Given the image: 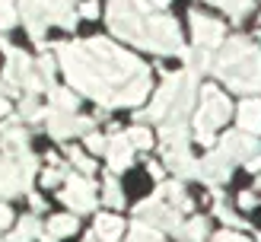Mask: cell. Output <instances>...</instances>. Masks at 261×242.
Returning <instances> with one entry per match:
<instances>
[{"label": "cell", "mask_w": 261, "mask_h": 242, "mask_svg": "<svg viewBox=\"0 0 261 242\" xmlns=\"http://www.w3.org/2000/svg\"><path fill=\"white\" fill-rule=\"evenodd\" d=\"M61 61H64L70 83L89 93L93 99H99L102 105H115L121 89L127 83H134L140 73H147L127 51L102 42V38L61 48Z\"/></svg>", "instance_id": "cell-1"}, {"label": "cell", "mask_w": 261, "mask_h": 242, "mask_svg": "<svg viewBox=\"0 0 261 242\" xmlns=\"http://www.w3.org/2000/svg\"><path fill=\"white\" fill-rule=\"evenodd\" d=\"M217 67L223 73V80L236 89H258L261 86V58H258V51H252V45L242 42V38L226 45Z\"/></svg>", "instance_id": "cell-2"}, {"label": "cell", "mask_w": 261, "mask_h": 242, "mask_svg": "<svg viewBox=\"0 0 261 242\" xmlns=\"http://www.w3.org/2000/svg\"><path fill=\"white\" fill-rule=\"evenodd\" d=\"M229 118V99L220 93L217 86H207L204 89V99H201V112L194 118V131H198L201 144H211V137L220 124H226Z\"/></svg>", "instance_id": "cell-3"}, {"label": "cell", "mask_w": 261, "mask_h": 242, "mask_svg": "<svg viewBox=\"0 0 261 242\" xmlns=\"http://www.w3.org/2000/svg\"><path fill=\"white\" fill-rule=\"evenodd\" d=\"M143 45L160 51V55H166V51H181V35H178V25L172 19H150L147 29H143Z\"/></svg>", "instance_id": "cell-4"}, {"label": "cell", "mask_w": 261, "mask_h": 242, "mask_svg": "<svg viewBox=\"0 0 261 242\" xmlns=\"http://www.w3.org/2000/svg\"><path fill=\"white\" fill-rule=\"evenodd\" d=\"M109 19H112V29L118 32L121 38H130V42L143 45V22L137 19V13L130 10V4H127V0H112Z\"/></svg>", "instance_id": "cell-5"}, {"label": "cell", "mask_w": 261, "mask_h": 242, "mask_svg": "<svg viewBox=\"0 0 261 242\" xmlns=\"http://www.w3.org/2000/svg\"><path fill=\"white\" fill-rule=\"evenodd\" d=\"M137 217L143 220V226H166V229H181L178 226V213L172 207H166L160 201V195L150 198L147 204H140L137 207Z\"/></svg>", "instance_id": "cell-6"}, {"label": "cell", "mask_w": 261, "mask_h": 242, "mask_svg": "<svg viewBox=\"0 0 261 242\" xmlns=\"http://www.w3.org/2000/svg\"><path fill=\"white\" fill-rule=\"evenodd\" d=\"M4 48H7V80L10 83H25V86H32V89H42V80L32 73L29 58H25L22 51L10 48V45H4Z\"/></svg>", "instance_id": "cell-7"}, {"label": "cell", "mask_w": 261, "mask_h": 242, "mask_svg": "<svg viewBox=\"0 0 261 242\" xmlns=\"http://www.w3.org/2000/svg\"><path fill=\"white\" fill-rule=\"evenodd\" d=\"M64 201H67L73 210H93V204H96L93 182H86L83 175H70L67 185H64Z\"/></svg>", "instance_id": "cell-8"}, {"label": "cell", "mask_w": 261, "mask_h": 242, "mask_svg": "<svg viewBox=\"0 0 261 242\" xmlns=\"http://www.w3.org/2000/svg\"><path fill=\"white\" fill-rule=\"evenodd\" d=\"M191 29H194V42L211 48V45H220V38H223V25L211 16H194L191 13Z\"/></svg>", "instance_id": "cell-9"}, {"label": "cell", "mask_w": 261, "mask_h": 242, "mask_svg": "<svg viewBox=\"0 0 261 242\" xmlns=\"http://www.w3.org/2000/svg\"><path fill=\"white\" fill-rule=\"evenodd\" d=\"M80 131H89L86 118H70L67 112L48 115V134L51 137H70V134H80Z\"/></svg>", "instance_id": "cell-10"}, {"label": "cell", "mask_w": 261, "mask_h": 242, "mask_svg": "<svg viewBox=\"0 0 261 242\" xmlns=\"http://www.w3.org/2000/svg\"><path fill=\"white\" fill-rule=\"evenodd\" d=\"M25 185L29 182H25V175L19 172V166L7 156H0V195H16Z\"/></svg>", "instance_id": "cell-11"}, {"label": "cell", "mask_w": 261, "mask_h": 242, "mask_svg": "<svg viewBox=\"0 0 261 242\" xmlns=\"http://www.w3.org/2000/svg\"><path fill=\"white\" fill-rule=\"evenodd\" d=\"M106 153H109V166H112L115 172H118V169H127L130 159H134V147L127 144V137H124V134L112 137L109 144H106Z\"/></svg>", "instance_id": "cell-12"}, {"label": "cell", "mask_w": 261, "mask_h": 242, "mask_svg": "<svg viewBox=\"0 0 261 242\" xmlns=\"http://www.w3.org/2000/svg\"><path fill=\"white\" fill-rule=\"evenodd\" d=\"M124 233V223H121V217H112V213H102L99 220H96V239L99 242H118Z\"/></svg>", "instance_id": "cell-13"}, {"label": "cell", "mask_w": 261, "mask_h": 242, "mask_svg": "<svg viewBox=\"0 0 261 242\" xmlns=\"http://www.w3.org/2000/svg\"><path fill=\"white\" fill-rule=\"evenodd\" d=\"M239 124L245 134H258L261 131V102L258 99H245L239 109Z\"/></svg>", "instance_id": "cell-14"}, {"label": "cell", "mask_w": 261, "mask_h": 242, "mask_svg": "<svg viewBox=\"0 0 261 242\" xmlns=\"http://www.w3.org/2000/svg\"><path fill=\"white\" fill-rule=\"evenodd\" d=\"M166 163L172 166L178 175H191L194 169H198V166H194V159L188 156L185 147H169V150H166Z\"/></svg>", "instance_id": "cell-15"}, {"label": "cell", "mask_w": 261, "mask_h": 242, "mask_svg": "<svg viewBox=\"0 0 261 242\" xmlns=\"http://www.w3.org/2000/svg\"><path fill=\"white\" fill-rule=\"evenodd\" d=\"M48 229H51V236H73V233H76V217H67V213L51 217V220H48Z\"/></svg>", "instance_id": "cell-16"}, {"label": "cell", "mask_w": 261, "mask_h": 242, "mask_svg": "<svg viewBox=\"0 0 261 242\" xmlns=\"http://www.w3.org/2000/svg\"><path fill=\"white\" fill-rule=\"evenodd\" d=\"M35 236H42V229H38V223L32 220V217H25V220L19 223V229L13 233L7 242H29V239H35Z\"/></svg>", "instance_id": "cell-17"}, {"label": "cell", "mask_w": 261, "mask_h": 242, "mask_svg": "<svg viewBox=\"0 0 261 242\" xmlns=\"http://www.w3.org/2000/svg\"><path fill=\"white\" fill-rule=\"evenodd\" d=\"M102 201H106L109 207H121V204H124V195H121L118 178H115V175H109V178H106V195H102Z\"/></svg>", "instance_id": "cell-18"}, {"label": "cell", "mask_w": 261, "mask_h": 242, "mask_svg": "<svg viewBox=\"0 0 261 242\" xmlns=\"http://www.w3.org/2000/svg\"><path fill=\"white\" fill-rule=\"evenodd\" d=\"M51 102H55L58 112H67V115L76 109V96L67 93V89H55V93H51Z\"/></svg>", "instance_id": "cell-19"}, {"label": "cell", "mask_w": 261, "mask_h": 242, "mask_svg": "<svg viewBox=\"0 0 261 242\" xmlns=\"http://www.w3.org/2000/svg\"><path fill=\"white\" fill-rule=\"evenodd\" d=\"M181 229H185V236H188L191 242H201V239H207V220H204V217H194V220H188V223L181 226Z\"/></svg>", "instance_id": "cell-20"}, {"label": "cell", "mask_w": 261, "mask_h": 242, "mask_svg": "<svg viewBox=\"0 0 261 242\" xmlns=\"http://www.w3.org/2000/svg\"><path fill=\"white\" fill-rule=\"evenodd\" d=\"M127 144L134 150H150L153 147V134L147 131V127H134V131L127 134Z\"/></svg>", "instance_id": "cell-21"}, {"label": "cell", "mask_w": 261, "mask_h": 242, "mask_svg": "<svg viewBox=\"0 0 261 242\" xmlns=\"http://www.w3.org/2000/svg\"><path fill=\"white\" fill-rule=\"evenodd\" d=\"M127 242H160V233H156L153 226H143V223H137L134 229H130Z\"/></svg>", "instance_id": "cell-22"}, {"label": "cell", "mask_w": 261, "mask_h": 242, "mask_svg": "<svg viewBox=\"0 0 261 242\" xmlns=\"http://www.w3.org/2000/svg\"><path fill=\"white\" fill-rule=\"evenodd\" d=\"M13 22H16V10H13L10 0H0V29H7Z\"/></svg>", "instance_id": "cell-23"}, {"label": "cell", "mask_w": 261, "mask_h": 242, "mask_svg": "<svg viewBox=\"0 0 261 242\" xmlns=\"http://www.w3.org/2000/svg\"><path fill=\"white\" fill-rule=\"evenodd\" d=\"M106 144H109L106 137H99V134H86V147L93 150V153H102V150H106Z\"/></svg>", "instance_id": "cell-24"}, {"label": "cell", "mask_w": 261, "mask_h": 242, "mask_svg": "<svg viewBox=\"0 0 261 242\" xmlns=\"http://www.w3.org/2000/svg\"><path fill=\"white\" fill-rule=\"evenodd\" d=\"M70 156H73V163H76V166H80V169H83V172H93V169H96V163H93V159H86V156H83V153H80V150H73V153H70Z\"/></svg>", "instance_id": "cell-25"}, {"label": "cell", "mask_w": 261, "mask_h": 242, "mask_svg": "<svg viewBox=\"0 0 261 242\" xmlns=\"http://www.w3.org/2000/svg\"><path fill=\"white\" fill-rule=\"evenodd\" d=\"M10 223H13V210L7 207V204H0V229L10 226Z\"/></svg>", "instance_id": "cell-26"}, {"label": "cell", "mask_w": 261, "mask_h": 242, "mask_svg": "<svg viewBox=\"0 0 261 242\" xmlns=\"http://www.w3.org/2000/svg\"><path fill=\"white\" fill-rule=\"evenodd\" d=\"M214 242H249L245 236H239V233H220Z\"/></svg>", "instance_id": "cell-27"}, {"label": "cell", "mask_w": 261, "mask_h": 242, "mask_svg": "<svg viewBox=\"0 0 261 242\" xmlns=\"http://www.w3.org/2000/svg\"><path fill=\"white\" fill-rule=\"evenodd\" d=\"M58 178H61L58 169H48V172H42V185H58Z\"/></svg>", "instance_id": "cell-28"}, {"label": "cell", "mask_w": 261, "mask_h": 242, "mask_svg": "<svg viewBox=\"0 0 261 242\" xmlns=\"http://www.w3.org/2000/svg\"><path fill=\"white\" fill-rule=\"evenodd\" d=\"M239 204H242V207H255V195H245V191H242V195H239Z\"/></svg>", "instance_id": "cell-29"}, {"label": "cell", "mask_w": 261, "mask_h": 242, "mask_svg": "<svg viewBox=\"0 0 261 242\" xmlns=\"http://www.w3.org/2000/svg\"><path fill=\"white\" fill-rule=\"evenodd\" d=\"M80 13H83V16H96L99 7H96V4H83V10H80Z\"/></svg>", "instance_id": "cell-30"}, {"label": "cell", "mask_w": 261, "mask_h": 242, "mask_svg": "<svg viewBox=\"0 0 261 242\" xmlns=\"http://www.w3.org/2000/svg\"><path fill=\"white\" fill-rule=\"evenodd\" d=\"M150 175H153V178H163V166L153 163V166H150Z\"/></svg>", "instance_id": "cell-31"}, {"label": "cell", "mask_w": 261, "mask_h": 242, "mask_svg": "<svg viewBox=\"0 0 261 242\" xmlns=\"http://www.w3.org/2000/svg\"><path fill=\"white\" fill-rule=\"evenodd\" d=\"M7 109H10V105H7V99L0 96V118H4V115H7Z\"/></svg>", "instance_id": "cell-32"}, {"label": "cell", "mask_w": 261, "mask_h": 242, "mask_svg": "<svg viewBox=\"0 0 261 242\" xmlns=\"http://www.w3.org/2000/svg\"><path fill=\"white\" fill-rule=\"evenodd\" d=\"M153 4H156V7H166V4H169V0H153Z\"/></svg>", "instance_id": "cell-33"}, {"label": "cell", "mask_w": 261, "mask_h": 242, "mask_svg": "<svg viewBox=\"0 0 261 242\" xmlns=\"http://www.w3.org/2000/svg\"><path fill=\"white\" fill-rule=\"evenodd\" d=\"M86 242H96V239H93V236H89V239H86Z\"/></svg>", "instance_id": "cell-34"}, {"label": "cell", "mask_w": 261, "mask_h": 242, "mask_svg": "<svg viewBox=\"0 0 261 242\" xmlns=\"http://www.w3.org/2000/svg\"><path fill=\"white\" fill-rule=\"evenodd\" d=\"M217 4H223V0H217Z\"/></svg>", "instance_id": "cell-35"}, {"label": "cell", "mask_w": 261, "mask_h": 242, "mask_svg": "<svg viewBox=\"0 0 261 242\" xmlns=\"http://www.w3.org/2000/svg\"><path fill=\"white\" fill-rule=\"evenodd\" d=\"M258 242H261V236H258Z\"/></svg>", "instance_id": "cell-36"}]
</instances>
